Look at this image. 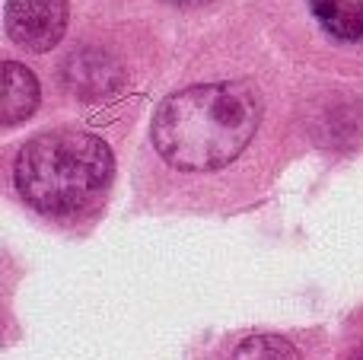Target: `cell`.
<instances>
[{
    "mask_svg": "<svg viewBox=\"0 0 363 360\" xmlns=\"http://www.w3.org/2000/svg\"><path fill=\"white\" fill-rule=\"evenodd\" d=\"M67 0H6V35L13 45L45 55L67 29Z\"/></svg>",
    "mask_w": 363,
    "mask_h": 360,
    "instance_id": "cell-3",
    "label": "cell"
},
{
    "mask_svg": "<svg viewBox=\"0 0 363 360\" xmlns=\"http://www.w3.org/2000/svg\"><path fill=\"white\" fill-rule=\"evenodd\" d=\"M172 4H204V0H172Z\"/></svg>",
    "mask_w": 363,
    "mask_h": 360,
    "instance_id": "cell-7",
    "label": "cell"
},
{
    "mask_svg": "<svg viewBox=\"0 0 363 360\" xmlns=\"http://www.w3.org/2000/svg\"><path fill=\"white\" fill-rule=\"evenodd\" d=\"M313 29L341 55H363V0H300Z\"/></svg>",
    "mask_w": 363,
    "mask_h": 360,
    "instance_id": "cell-4",
    "label": "cell"
},
{
    "mask_svg": "<svg viewBox=\"0 0 363 360\" xmlns=\"http://www.w3.org/2000/svg\"><path fill=\"white\" fill-rule=\"evenodd\" d=\"M230 360H303V354L281 335H249L236 344Z\"/></svg>",
    "mask_w": 363,
    "mask_h": 360,
    "instance_id": "cell-6",
    "label": "cell"
},
{
    "mask_svg": "<svg viewBox=\"0 0 363 360\" xmlns=\"http://www.w3.org/2000/svg\"><path fill=\"white\" fill-rule=\"evenodd\" d=\"M112 150L102 137L55 128L29 137L13 159V185L32 210L67 217L89 208L112 182Z\"/></svg>",
    "mask_w": 363,
    "mask_h": 360,
    "instance_id": "cell-2",
    "label": "cell"
},
{
    "mask_svg": "<svg viewBox=\"0 0 363 360\" xmlns=\"http://www.w3.org/2000/svg\"><path fill=\"white\" fill-rule=\"evenodd\" d=\"M262 99L252 83H198L166 96L150 121L153 150L179 172L230 166L255 137Z\"/></svg>",
    "mask_w": 363,
    "mask_h": 360,
    "instance_id": "cell-1",
    "label": "cell"
},
{
    "mask_svg": "<svg viewBox=\"0 0 363 360\" xmlns=\"http://www.w3.org/2000/svg\"><path fill=\"white\" fill-rule=\"evenodd\" d=\"M38 80L19 61H4V99H0V121L13 128L26 121L38 108Z\"/></svg>",
    "mask_w": 363,
    "mask_h": 360,
    "instance_id": "cell-5",
    "label": "cell"
}]
</instances>
